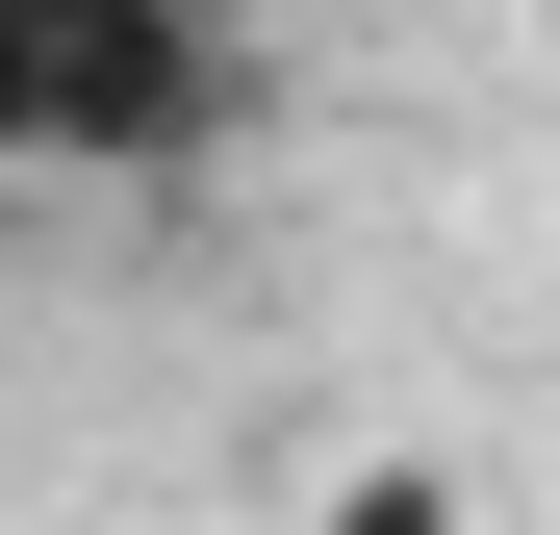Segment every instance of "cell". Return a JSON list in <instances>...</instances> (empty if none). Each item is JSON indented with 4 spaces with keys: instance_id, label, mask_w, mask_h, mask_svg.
Masks as SVG:
<instances>
[{
    "instance_id": "obj_1",
    "label": "cell",
    "mask_w": 560,
    "mask_h": 535,
    "mask_svg": "<svg viewBox=\"0 0 560 535\" xmlns=\"http://www.w3.org/2000/svg\"><path fill=\"white\" fill-rule=\"evenodd\" d=\"M230 128V51L178 0H0V178H178Z\"/></svg>"
},
{
    "instance_id": "obj_2",
    "label": "cell",
    "mask_w": 560,
    "mask_h": 535,
    "mask_svg": "<svg viewBox=\"0 0 560 535\" xmlns=\"http://www.w3.org/2000/svg\"><path fill=\"white\" fill-rule=\"evenodd\" d=\"M280 535H485V510H458L433 460H357V485H306V510H280Z\"/></svg>"
},
{
    "instance_id": "obj_3",
    "label": "cell",
    "mask_w": 560,
    "mask_h": 535,
    "mask_svg": "<svg viewBox=\"0 0 560 535\" xmlns=\"http://www.w3.org/2000/svg\"><path fill=\"white\" fill-rule=\"evenodd\" d=\"M0 535H26V510H0Z\"/></svg>"
}]
</instances>
